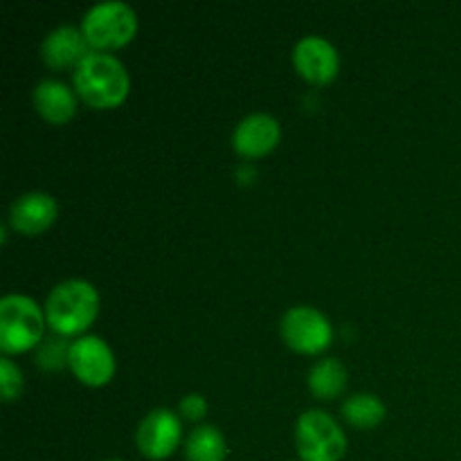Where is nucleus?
Here are the masks:
<instances>
[{
  "instance_id": "obj_8",
  "label": "nucleus",
  "mask_w": 461,
  "mask_h": 461,
  "mask_svg": "<svg viewBox=\"0 0 461 461\" xmlns=\"http://www.w3.org/2000/svg\"><path fill=\"white\" fill-rule=\"evenodd\" d=\"M180 435H183V426H180L178 414L167 408H158L140 421L135 439L144 457L160 461L176 453L180 446Z\"/></svg>"
},
{
  "instance_id": "obj_20",
  "label": "nucleus",
  "mask_w": 461,
  "mask_h": 461,
  "mask_svg": "<svg viewBox=\"0 0 461 461\" xmlns=\"http://www.w3.org/2000/svg\"><path fill=\"white\" fill-rule=\"evenodd\" d=\"M108 461H122V459H108Z\"/></svg>"
},
{
  "instance_id": "obj_18",
  "label": "nucleus",
  "mask_w": 461,
  "mask_h": 461,
  "mask_svg": "<svg viewBox=\"0 0 461 461\" xmlns=\"http://www.w3.org/2000/svg\"><path fill=\"white\" fill-rule=\"evenodd\" d=\"M23 390V374L7 356L0 358V392L5 401H14Z\"/></svg>"
},
{
  "instance_id": "obj_10",
  "label": "nucleus",
  "mask_w": 461,
  "mask_h": 461,
  "mask_svg": "<svg viewBox=\"0 0 461 461\" xmlns=\"http://www.w3.org/2000/svg\"><path fill=\"white\" fill-rule=\"evenodd\" d=\"M282 138V126L268 113H252L234 129L232 144L241 156L261 158L273 151Z\"/></svg>"
},
{
  "instance_id": "obj_2",
  "label": "nucleus",
  "mask_w": 461,
  "mask_h": 461,
  "mask_svg": "<svg viewBox=\"0 0 461 461\" xmlns=\"http://www.w3.org/2000/svg\"><path fill=\"white\" fill-rule=\"evenodd\" d=\"M99 313V295L86 279H68L52 288L45 302V322L59 336L84 333Z\"/></svg>"
},
{
  "instance_id": "obj_15",
  "label": "nucleus",
  "mask_w": 461,
  "mask_h": 461,
  "mask_svg": "<svg viewBox=\"0 0 461 461\" xmlns=\"http://www.w3.org/2000/svg\"><path fill=\"white\" fill-rule=\"evenodd\" d=\"M347 385V369L338 358H324L313 365L309 374V387L318 399H333Z\"/></svg>"
},
{
  "instance_id": "obj_5",
  "label": "nucleus",
  "mask_w": 461,
  "mask_h": 461,
  "mask_svg": "<svg viewBox=\"0 0 461 461\" xmlns=\"http://www.w3.org/2000/svg\"><path fill=\"white\" fill-rule=\"evenodd\" d=\"M297 450L302 461H340L347 453L342 428L322 410H309L295 428Z\"/></svg>"
},
{
  "instance_id": "obj_4",
  "label": "nucleus",
  "mask_w": 461,
  "mask_h": 461,
  "mask_svg": "<svg viewBox=\"0 0 461 461\" xmlns=\"http://www.w3.org/2000/svg\"><path fill=\"white\" fill-rule=\"evenodd\" d=\"M81 32L90 48H97V52L115 50L133 39L138 32V18L131 5L122 0H102L86 12Z\"/></svg>"
},
{
  "instance_id": "obj_12",
  "label": "nucleus",
  "mask_w": 461,
  "mask_h": 461,
  "mask_svg": "<svg viewBox=\"0 0 461 461\" xmlns=\"http://www.w3.org/2000/svg\"><path fill=\"white\" fill-rule=\"evenodd\" d=\"M90 45L84 32L72 25H61L50 32L43 41V59L50 68L79 66L90 54Z\"/></svg>"
},
{
  "instance_id": "obj_7",
  "label": "nucleus",
  "mask_w": 461,
  "mask_h": 461,
  "mask_svg": "<svg viewBox=\"0 0 461 461\" xmlns=\"http://www.w3.org/2000/svg\"><path fill=\"white\" fill-rule=\"evenodd\" d=\"M68 365L75 376L90 387L106 385L115 374V356L111 347L97 336H81L72 342Z\"/></svg>"
},
{
  "instance_id": "obj_6",
  "label": "nucleus",
  "mask_w": 461,
  "mask_h": 461,
  "mask_svg": "<svg viewBox=\"0 0 461 461\" xmlns=\"http://www.w3.org/2000/svg\"><path fill=\"white\" fill-rule=\"evenodd\" d=\"M282 338L293 351L315 356L333 340L331 322L313 306H293L282 318Z\"/></svg>"
},
{
  "instance_id": "obj_13",
  "label": "nucleus",
  "mask_w": 461,
  "mask_h": 461,
  "mask_svg": "<svg viewBox=\"0 0 461 461\" xmlns=\"http://www.w3.org/2000/svg\"><path fill=\"white\" fill-rule=\"evenodd\" d=\"M34 106L52 124H66L77 111V99L70 86L59 79H43L34 88Z\"/></svg>"
},
{
  "instance_id": "obj_1",
  "label": "nucleus",
  "mask_w": 461,
  "mask_h": 461,
  "mask_svg": "<svg viewBox=\"0 0 461 461\" xmlns=\"http://www.w3.org/2000/svg\"><path fill=\"white\" fill-rule=\"evenodd\" d=\"M75 90L95 108L120 106L131 88V79L120 59L106 52H90L72 72Z\"/></svg>"
},
{
  "instance_id": "obj_3",
  "label": "nucleus",
  "mask_w": 461,
  "mask_h": 461,
  "mask_svg": "<svg viewBox=\"0 0 461 461\" xmlns=\"http://www.w3.org/2000/svg\"><path fill=\"white\" fill-rule=\"evenodd\" d=\"M45 313L32 297L5 295L0 300V349L5 354H25L43 338Z\"/></svg>"
},
{
  "instance_id": "obj_11",
  "label": "nucleus",
  "mask_w": 461,
  "mask_h": 461,
  "mask_svg": "<svg viewBox=\"0 0 461 461\" xmlns=\"http://www.w3.org/2000/svg\"><path fill=\"white\" fill-rule=\"evenodd\" d=\"M57 219V201L45 192H27L12 203L9 223L16 232L41 234Z\"/></svg>"
},
{
  "instance_id": "obj_14",
  "label": "nucleus",
  "mask_w": 461,
  "mask_h": 461,
  "mask_svg": "<svg viewBox=\"0 0 461 461\" xmlns=\"http://www.w3.org/2000/svg\"><path fill=\"white\" fill-rule=\"evenodd\" d=\"M228 446L223 435L214 426H198L185 444V457L187 461H225Z\"/></svg>"
},
{
  "instance_id": "obj_9",
  "label": "nucleus",
  "mask_w": 461,
  "mask_h": 461,
  "mask_svg": "<svg viewBox=\"0 0 461 461\" xmlns=\"http://www.w3.org/2000/svg\"><path fill=\"white\" fill-rule=\"evenodd\" d=\"M293 61H295L297 72L311 84H329L336 79L338 68H340V57L338 50L322 36H304L297 41L293 50Z\"/></svg>"
},
{
  "instance_id": "obj_17",
  "label": "nucleus",
  "mask_w": 461,
  "mask_h": 461,
  "mask_svg": "<svg viewBox=\"0 0 461 461\" xmlns=\"http://www.w3.org/2000/svg\"><path fill=\"white\" fill-rule=\"evenodd\" d=\"M70 356V345H66L63 338H48L39 347V365L45 369H61Z\"/></svg>"
},
{
  "instance_id": "obj_19",
  "label": "nucleus",
  "mask_w": 461,
  "mask_h": 461,
  "mask_svg": "<svg viewBox=\"0 0 461 461\" xmlns=\"http://www.w3.org/2000/svg\"><path fill=\"white\" fill-rule=\"evenodd\" d=\"M180 414H185L192 421L203 419L207 414V401L201 394H187L180 401Z\"/></svg>"
},
{
  "instance_id": "obj_16",
  "label": "nucleus",
  "mask_w": 461,
  "mask_h": 461,
  "mask_svg": "<svg viewBox=\"0 0 461 461\" xmlns=\"http://www.w3.org/2000/svg\"><path fill=\"white\" fill-rule=\"evenodd\" d=\"M342 417L351 423L354 428H369L378 426L385 419V405L378 396L363 392V394H354L342 403Z\"/></svg>"
}]
</instances>
